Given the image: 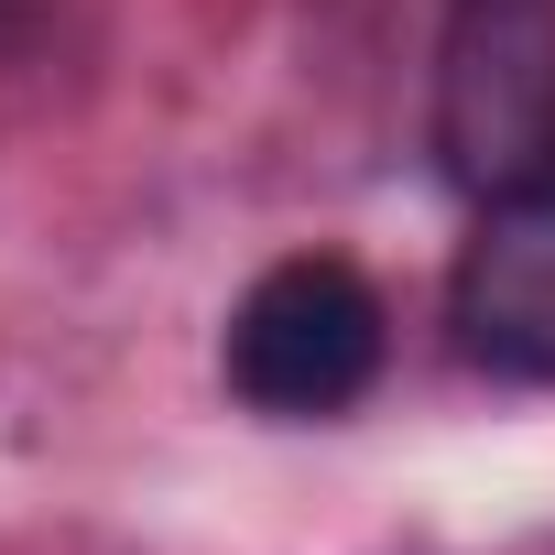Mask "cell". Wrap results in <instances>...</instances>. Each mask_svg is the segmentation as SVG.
<instances>
[{
    "instance_id": "1",
    "label": "cell",
    "mask_w": 555,
    "mask_h": 555,
    "mask_svg": "<svg viewBox=\"0 0 555 555\" xmlns=\"http://www.w3.org/2000/svg\"><path fill=\"white\" fill-rule=\"evenodd\" d=\"M436 164L479 207L555 175V0H447Z\"/></svg>"
},
{
    "instance_id": "2",
    "label": "cell",
    "mask_w": 555,
    "mask_h": 555,
    "mask_svg": "<svg viewBox=\"0 0 555 555\" xmlns=\"http://www.w3.org/2000/svg\"><path fill=\"white\" fill-rule=\"evenodd\" d=\"M382 349H392V317L371 295V272L338 261V250H295L229 306V349L218 360H229V392L250 414L327 425V414H349L382 382Z\"/></svg>"
},
{
    "instance_id": "3",
    "label": "cell",
    "mask_w": 555,
    "mask_h": 555,
    "mask_svg": "<svg viewBox=\"0 0 555 555\" xmlns=\"http://www.w3.org/2000/svg\"><path fill=\"white\" fill-rule=\"evenodd\" d=\"M457 360L490 382H555V185L490 196L447 272Z\"/></svg>"
}]
</instances>
